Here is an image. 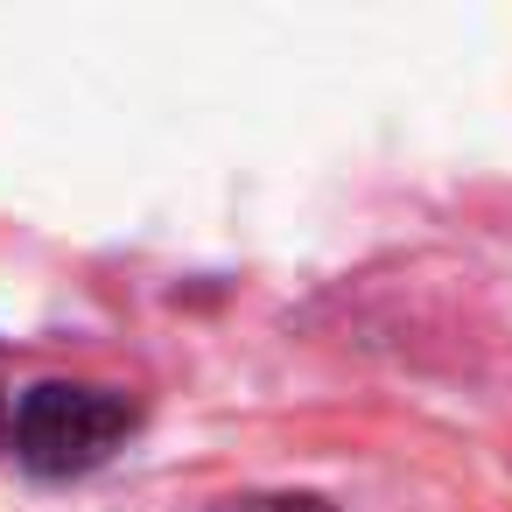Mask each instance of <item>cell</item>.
Segmentation results:
<instances>
[{"label":"cell","mask_w":512,"mask_h":512,"mask_svg":"<svg viewBox=\"0 0 512 512\" xmlns=\"http://www.w3.org/2000/svg\"><path fill=\"white\" fill-rule=\"evenodd\" d=\"M134 421H141V407L113 386L36 379L22 393H8V435H0V449L43 477H85L134 435Z\"/></svg>","instance_id":"6da1fadb"},{"label":"cell","mask_w":512,"mask_h":512,"mask_svg":"<svg viewBox=\"0 0 512 512\" xmlns=\"http://www.w3.org/2000/svg\"><path fill=\"white\" fill-rule=\"evenodd\" d=\"M204 512H330L323 498H302V491H246V498H218Z\"/></svg>","instance_id":"7a4b0ae2"},{"label":"cell","mask_w":512,"mask_h":512,"mask_svg":"<svg viewBox=\"0 0 512 512\" xmlns=\"http://www.w3.org/2000/svg\"><path fill=\"white\" fill-rule=\"evenodd\" d=\"M0 435H8V386H0Z\"/></svg>","instance_id":"3957f363"}]
</instances>
